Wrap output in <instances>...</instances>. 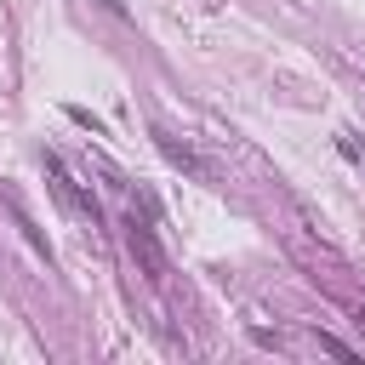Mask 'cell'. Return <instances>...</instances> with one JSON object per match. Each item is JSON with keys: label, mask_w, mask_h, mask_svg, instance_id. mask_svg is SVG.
<instances>
[{"label": "cell", "mask_w": 365, "mask_h": 365, "mask_svg": "<svg viewBox=\"0 0 365 365\" xmlns=\"http://www.w3.org/2000/svg\"><path fill=\"white\" fill-rule=\"evenodd\" d=\"M40 165H46V177H51V194H57V200H63L74 217H86L91 228H103V205H97V194L74 182V171L63 165V154H40Z\"/></svg>", "instance_id": "6da1fadb"}, {"label": "cell", "mask_w": 365, "mask_h": 365, "mask_svg": "<svg viewBox=\"0 0 365 365\" xmlns=\"http://www.w3.org/2000/svg\"><path fill=\"white\" fill-rule=\"evenodd\" d=\"M125 245H131V257H137V268H143V279L148 285H165L171 279V257H165V245H160V234L148 228V222H125Z\"/></svg>", "instance_id": "7a4b0ae2"}, {"label": "cell", "mask_w": 365, "mask_h": 365, "mask_svg": "<svg viewBox=\"0 0 365 365\" xmlns=\"http://www.w3.org/2000/svg\"><path fill=\"white\" fill-rule=\"evenodd\" d=\"M148 137H154V148H160V154H165V160H171L182 177H194V182H211V188H217V165H211L200 148H188V143H182L177 131H165V125H154Z\"/></svg>", "instance_id": "3957f363"}, {"label": "cell", "mask_w": 365, "mask_h": 365, "mask_svg": "<svg viewBox=\"0 0 365 365\" xmlns=\"http://www.w3.org/2000/svg\"><path fill=\"white\" fill-rule=\"evenodd\" d=\"M336 154L354 160V165L365 171V137H359V131H336Z\"/></svg>", "instance_id": "277c9868"}, {"label": "cell", "mask_w": 365, "mask_h": 365, "mask_svg": "<svg viewBox=\"0 0 365 365\" xmlns=\"http://www.w3.org/2000/svg\"><path fill=\"white\" fill-rule=\"evenodd\" d=\"M103 6H108L114 17H131V11H125V0H103Z\"/></svg>", "instance_id": "5b68a950"}]
</instances>
